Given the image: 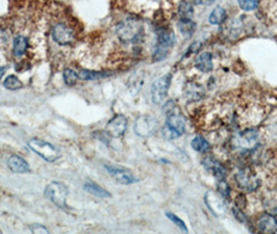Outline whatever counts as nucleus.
Returning <instances> with one entry per match:
<instances>
[{
    "label": "nucleus",
    "instance_id": "obj_1",
    "mask_svg": "<svg viewBox=\"0 0 277 234\" xmlns=\"http://www.w3.org/2000/svg\"><path fill=\"white\" fill-rule=\"evenodd\" d=\"M186 131V119L178 106L174 103L168 104L166 108V123L163 128V136L167 139L179 137Z\"/></svg>",
    "mask_w": 277,
    "mask_h": 234
},
{
    "label": "nucleus",
    "instance_id": "obj_2",
    "mask_svg": "<svg viewBox=\"0 0 277 234\" xmlns=\"http://www.w3.org/2000/svg\"><path fill=\"white\" fill-rule=\"evenodd\" d=\"M116 35L122 43L136 44L140 42L144 36L142 22L137 18L123 20L116 27Z\"/></svg>",
    "mask_w": 277,
    "mask_h": 234
},
{
    "label": "nucleus",
    "instance_id": "obj_3",
    "mask_svg": "<svg viewBox=\"0 0 277 234\" xmlns=\"http://www.w3.org/2000/svg\"><path fill=\"white\" fill-rule=\"evenodd\" d=\"M175 37L170 28H160L158 33L157 44L153 51V58L155 60L164 59L174 45Z\"/></svg>",
    "mask_w": 277,
    "mask_h": 234
},
{
    "label": "nucleus",
    "instance_id": "obj_4",
    "mask_svg": "<svg viewBox=\"0 0 277 234\" xmlns=\"http://www.w3.org/2000/svg\"><path fill=\"white\" fill-rule=\"evenodd\" d=\"M51 38L59 46H68L74 43L76 34L74 28L65 22H57L51 27Z\"/></svg>",
    "mask_w": 277,
    "mask_h": 234
},
{
    "label": "nucleus",
    "instance_id": "obj_5",
    "mask_svg": "<svg viewBox=\"0 0 277 234\" xmlns=\"http://www.w3.org/2000/svg\"><path fill=\"white\" fill-rule=\"evenodd\" d=\"M28 146L35 153L47 161H56L59 158V152L57 148L48 142H45L43 139L33 138L28 142Z\"/></svg>",
    "mask_w": 277,
    "mask_h": 234
},
{
    "label": "nucleus",
    "instance_id": "obj_6",
    "mask_svg": "<svg viewBox=\"0 0 277 234\" xmlns=\"http://www.w3.org/2000/svg\"><path fill=\"white\" fill-rule=\"evenodd\" d=\"M45 196L59 208H65L68 189L60 182H51L46 186Z\"/></svg>",
    "mask_w": 277,
    "mask_h": 234
},
{
    "label": "nucleus",
    "instance_id": "obj_7",
    "mask_svg": "<svg viewBox=\"0 0 277 234\" xmlns=\"http://www.w3.org/2000/svg\"><path fill=\"white\" fill-rule=\"evenodd\" d=\"M172 80L171 74H166L163 77L158 78L153 81L151 85V99L153 103L160 104L164 102L168 95V90L170 88V83Z\"/></svg>",
    "mask_w": 277,
    "mask_h": 234
},
{
    "label": "nucleus",
    "instance_id": "obj_8",
    "mask_svg": "<svg viewBox=\"0 0 277 234\" xmlns=\"http://www.w3.org/2000/svg\"><path fill=\"white\" fill-rule=\"evenodd\" d=\"M158 128V120L152 116L138 117L135 123V131L140 136H150L155 135Z\"/></svg>",
    "mask_w": 277,
    "mask_h": 234
},
{
    "label": "nucleus",
    "instance_id": "obj_9",
    "mask_svg": "<svg viewBox=\"0 0 277 234\" xmlns=\"http://www.w3.org/2000/svg\"><path fill=\"white\" fill-rule=\"evenodd\" d=\"M236 181L241 190L248 193L256 191L260 184L259 179L249 169H244L238 172L236 175Z\"/></svg>",
    "mask_w": 277,
    "mask_h": 234
},
{
    "label": "nucleus",
    "instance_id": "obj_10",
    "mask_svg": "<svg viewBox=\"0 0 277 234\" xmlns=\"http://www.w3.org/2000/svg\"><path fill=\"white\" fill-rule=\"evenodd\" d=\"M127 129V119L124 116H115L106 125V134L113 137H120L125 134Z\"/></svg>",
    "mask_w": 277,
    "mask_h": 234
},
{
    "label": "nucleus",
    "instance_id": "obj_11",
    "mask_svg": "<svg viewBox=\"0 0 277 234\" xmlns=\"http://www.w3.org/2000/svg\"><path fill=\"white\" fill-rule=\"evenodd\" d=\"M105 169L115 180L121 184H132L136 181L134 174L127 169L115 166H105Z\"/></svg>",
    "mask_w": 277,
    "mask_h": 234
},
{
    "label": "nucleus",
    "instance_id": "obj_12",
    "mask_svg": "<svg viewBox=\"0 0 277 234\" xmlns=\"http://www.w3.org/2000/svg\"><path fill=\"white\" fill-rule=\"evenodd\" d=\"M202 165L206 171H209L215 177L219 180H223L226 177V170L223 167L221 162L216 160L213 157H206L203 161Z\"/></svg>",
    "mask_w": 277,
    "mask_h": 234
},
{
    "label": "nucleus",
    "instance_id": "obj_13",
    "mask_svg": "<svg viewBox=\"0 0 277 234\" xmlns=\"http://www.w3.org/2000/svg\"><path fill=\"white\" fill-rule=\"evenodd\" d=\"M29 47H30L29 39L26 36L18 35L16 38L14 39V42H13V52H14L15 58H21L24 57L27 53Z\"/></svg>",
    "mask_w": 277,
    "mask_h": 234
},
{
    "label": "nucleus",
    "instance_id": "obj_14",
    "mask_svg": "<svg viewBox=\"0 0 277 234\" xmlns=\"http://www.w3.org/2000/svg\"><path fill=\"white\" fill-rule=\"evenodd\" d=\"M183 93H184V97H186L189 101H191V102H194V101L202 99L205 94L202 85L195 82H188L186 85H184Z\"/></svg>",
    "mask_w": 277,
    "mask_h": 234
},
{
    "label": "nucleus",
    "instance_id": "obj_15",
    "mask_svg": "<svg viewBox=\"0 0 277 234\" xmlns=\"http://www.w3.org/2000/svg\"><path fill=\"white\" fill-rule=\"evenodd\" d=\"M194 64H195L196 69L199 70L200 72L209 73L214 68L213 56L210 52H202L196 58Z\"/></svg>",
    "mask_w": 277,
    "mask_h": 234
},
{
    "label": "nucleus",
    "instance_id": "obj_16",
    "mask_svg": "<svg viewBox=\"0 0 277 234\" xmlns=\"http://www.w3.org/2000/svg\"><path fill=\"white\" fill-rule=\"evenodd\" d=\"M9 169L17 174H25L29 172L28 163L19 155H12L7 161Z\"/></svg>",
    "mask_w": 277,
    "mask_h": 234
},
{
    "label": "nucleus",
    "instance_id": "obj_17",
    "mask_svg": "<svg viewBox=\"0 0 277 234\" xmlns=\"http://www.w3.org/2000/svg\"><path fill=\"white\" fill-rule=\"evenodd\" d=\"M258 229L264 233H277V220L271 214H264L258 218Z\"/></svg>",
    "mask_w": 277,
    "mask_h": 234
},
{
    "label": "nucleus",
    "instance_id": "obj_18",
    "mask_svg": "<svg viewBox=\"0 0 277 234\" xmlns=\"http://www.w3.org/2000/svg\"><path fill=\"white\" fill-rule=\"evenodd\" d=\"M205 202H206L207 206L210 207V209L215 214L220 215L221 214L224 213V210H225L224 202H223L221 199H219L217 197V195H215L213 193H207L205 196Z\"/></svg>",
    "mask_w": 277,
    "mask_h": 234
},
{
    "label": "nucleus",
    "instance_id": "obj_19",
    "mask_svg": "<svg viewBox=\"0 0 277 234\" xmlns=\"http://www.w3.org/2000/svg\"><path fill=\"white\" fill-rule=\"evenodd\" d=\"M226 18H227L226 11L221 6H217L215 7L212 13L210 14L209 21L213 25H218L222 24V23L226 20Z\"/></svg>",
    "mask_w": 277,
    "mask_h": 234
},
{
    "label": "nucleus",
    "instance_id": "obj_20",
    "mask_svg": "<svg viewBox=\"0 0 277 234\" xmlns=\"http://www.w3.org/2000/svg\"><path fill=\"white\" fill-rule=\"evenodd\" d=\"M178 15L180 20H192L194 16V9L188 1H181L178 5Z\"/></svg>",
    "mask_w": 277,
    "mask_h": 234
},
{
    "label": "nucleus",
    "instance_id": "obj_21",
    "mask_svg": "<svg viewBox=\"0 0 277 234\" xmlns=\"http://www.w3.org/2000/svg\"><path fill=\"white\" fill-rule=\"evenodd\" d=\"M83 189L86 190L88 193L94 195L96 197L99 198H107V197H111V195L107 193L105 190H103L101 186L97 185L96 183L93 182H88L83 185Z\"/></svg>",
    "mask_w": 277,
    "mask_h": 234
},
{
    "label": "nucleus",
    "instance_id": "obj_22",
    "mask_svg": "<svg viewBox=\"0 0 277 234\" xmlns=\"http://www.w3.org/2000/svg\"><path fill=\"white\" fill-rule=\"evenodd\" d=\"M191 146L197 152H207L211 149L210 143L202 136H196L195 138H193Z\"/></svg>",
    "mask_w": 277,
    "mask_h": 234
},
{
    "label": "nucleus",
    "instance_id": "obj_23",
    "mask_svg": "<svg viewBox=\"0 0 277 234\" xmlns=\"http://www.w3.org/2000/svg\"><path fill=\"white\" fill-rule=\"evenodd\" d=\"M109 72H102V71H90V70H82L79 73V78L83 80H95V79H100V78H103L109 76Z\"/></svg>",
    "mask_w": 277,
    "mask_h": 234
},
{
    "label": "nucleus",
    "instance_id": "obj_24",
    "mask_svg": "<svg viewBox=\"0 0 277 234\" xmlns=\"http://www.w3.org/2000/svg\"><path fill=\"white\" fill-rule=\"evenodd\" d=\"M178 28L183 36L191 37L195 30V24L192 20H180L178 22Z\"/></svg>",
    "mask_w": 277,
    "mask_h": 234
},
{
    "label": "nucleus",
    "instance_id": "obj_25",
    "mask_svg": "<svg viewBox=\"0 0 277 234\" xmlns=\"http://www.w3.org/2000/svg\"><path fill=\"white\" fill-rule=\"evenodd\" d=\"M4 87L9 90L12 91H16L19 90L23 87L22 82L19 80V78L15 75H10L5 78L4 80Z\"/></svg>",
    "mask_w": 277,
    "mask_h": 234
},
{
    "label": "nucleus",
    "instance_id": "obj_26",
    "mask_svg": "<svg viewBox=\"0 0 277 234\" xmlns=\"http://www.w3.org/2000/svg\"><path fill=\"white\" fill-rule=\"evenodd\" d=\"M237 3L243 11L251 12L258 6L259 0H237Z\"/></svg>",
    "mask_w": 277,
    "mask_h": 234
},
{
    "label": "nucleus",
    "instance_id": "obj_27",
    "mask_svg": "<svg viewBox=\"0 0 277 234\" xmlns=\"http://www.w3.org/2000/svg\"><path fill=\"white\" fill-rule=\"evenodd\" d=\"M79 74L72 69H66L64 72V80L68 85H73L79 80Z\"/></svg>",
    "mask_w": 277,
    "mask_h": 234
},
{
    "label": "nucleus",
    "instance_id": "obj_28",
    "mask_svg": "<svg viewBox=\"0 0 277 234\" xmlns=\"http://www.w3.org/2000/svg\"><path fill=\"white\" fill-rule=\"evenodd\" d=\"M166 214H167V217H168V218H170V220H171L174 224H176V226H178V227L180 228V230H182V231H184V232H188V231H189L188 228H187L186 224H184V222H183L182 220H180V218H179L178 216H176L175 214H171V213H167Z\"/></svg>",
    "mask_w": 277,
    "mask_h": 234
},
{
    "label": "nucleus",
    "instance_id": "obj_29",
    "mask_svg": "<svg viewBox=\"0 0 277 234\" xmlns=\"http://www.w3.org/2000/svg\"><path fill=\"white\" fill-rule=\"evenodd\" d=\"M219 181H220L219 184H218V191H219V193L222 195L223 197H225V198L229 197V192H230V190H229L228 184L226 183V181L224 180V179H223V180H219Z\"/></svg>",
    "mask_w": 277,
    "mask_h": 234
},
{
    "label": "nucleus",
    "instance_id": "obj_30",
    "mask_svg": "<svg viewBox=\"0 0 277 234\" xmlns=\"http://www.w3.org/2000/svg\"><path fill=\"white\" fill-rule=\"evenodd\" d=\"M32 231L34 233H48V230L46 229L45 227H43V226H40V225H36L35 227L32 228Z\"/></svg>",
    "mask_w": 277,
    "mask_h": 234
},
{
    "label": "nucleus",
    "instance_id": "obj_31",
    "mask_svg": "<svg viewBox=\"0 0 277 234\" xmlns=\"http://www.w3.org/2000/svg\"><path fill=\"white\" fill-rule=\"evenodd\" d=\"M234 214L236 215V217L237 218V220H240L241 222H245V215L242 214L241 210H238V209H234Z\"/></svg>",
    "mask_w": 277,
    "mask_h": 234
},
{
    "label": "nucleus",
    "instance_id": "obj_32",
    "mask_svg": "<svg viewBox=\"0 0 277 234\" xmlns=\"http://www.w3.org/2000/svg\"><path fill=\"white\" fill-rule=\"evenodd\" d=\"M213 1H214V0H194V2L196 4H209Z\"/></svg>",
    "mask_w": 277,
    "mask_h": 234
},
{
    "label": "nucleus",
    "instance_id": "obj_33",
    "mask_svg": "<svg viewBox=\"0 0 277 234\" xmlns=\"http://www.w3.org/2000/svg\"><path fill=\"white\" fill-rule=\"evenodd\" d=\"M4 72H5V69L2 68V67H0V78L2 77V75L4 74Z\"/></svg>",
    "mask_w": 277,
    "mask_h": 234
}]
</instances>
